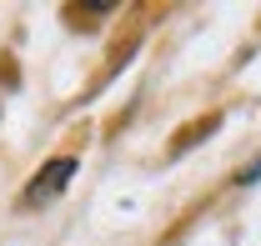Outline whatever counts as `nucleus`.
Returning a JSON list of instances; mask_svg holds the SVG:
<instances>
[{
	"mask_svg": "<svg viewBox=\"0 0 261 246\" xmlns=\"http://www.w3.org/2000/svg\"><path fill=\"white\" fill-rule=\"evenodd\" d=\"M70 176H75V161H70V156H56V161H50V166H45V171L35 176V186L25 191V201H31V206L50 201V196H56V191H61V186L70 181Z\"/></svg>",
	"mask_w": 261,
	"mask_h": 246,
	"instance_id": "obj_1",
	"label": "nucleus"
},
{
	"mask_svg": "<svg viewBox=\"0 0 261 246\" xmlns=\"http://www.w3.org/2000/svg\"><path fill=\"white\" fill-rule=\"evenodd\" d=\"M256 181H261V156L246 166V171H241V186H256Z\"/></svg>",
	"mask_w": 261,
	"mask_h": 246,
	"instance_id": "obj_2",
	"label": "nucleus"
}]
</instances>
